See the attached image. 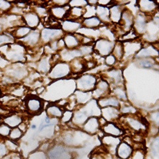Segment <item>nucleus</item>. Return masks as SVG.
<instances>
[{"label":"nucleus","instance_id":"nucleus-6","mask_svg":"<svg viewBox=\"0 0 159 159\" xmlns=\"http://www.w3.org/2000/svg\"><path fill=\"white\" fill-rule=\"evenodd\" d=\"M24 22L30 29L36 28L39 23V17L36 13L29 12L23 16Z\"/></svg>","mask_w":159,"mask_h":159},{"label":"nucleus","instance_id":"nucleus-20","mask_svg":"<svg viewBox=\"0 0 159 159\" xmlns=\"http://www.w3.org/2000/svg\"><path fill=\"white\" fill-rule=\"evenodd\" d=\"M23 135V132L18 127L12 128L11 132L9 135V139L11 141H17L21 138Z\"/></svg>","mask_w":159,"mask_h":159},{"label":"nucleus","instance_id":"nucleus-26","mask_svg":"<svg viewBox=\"0 0 159 159\" xmlns=\"http://www.w3.org/2000/svg\"><path fill=\"white\" fill-rule=\"evenodd\" d=\"M72 117V113L71 111H66L64 113H63V115L62 116V121L66 123L70 120Z\"/></svg>","mask_w":159,"mask_h":159},{"label":"nucleus","instance_id":"nucleus-27","mask_svg":"<svg viewBox=\"0 0 159 159\" xmlns=\"http://www.w3.org/2000/svg\"><path fill=\"white\" fill-rule=\"evenodd\" d=\"M140 64L144 68H150L153 66V64L148 60H143L141 61Z\"/></svg>","mask_w":159,"mask_h":159},{"label":"nucleus","instance_id":"nucleus-23","mask_svg":"<svg viewBox=\"0 0 159 159\" xmlns=\"http://www.w3.org/2000/svg\"><path fill=\"white\" fill-rule=\"evenodd\" d=\"M5 145L7 147V150H11V151H16L17 149V145L16 143H15L13 141H10V140H6L5 141Z\"/></svg>","mask_w":159,"mask_h":159},{"label":"nucleus","instance_id":"nucleus-5","mask_svg":"<svg viewBox=\"0 0 159 159\" xmlns=\"http://www.w3.org/2000/svg\"><path fill=\"white\" fill-rule=\"evenodd\" d=\"M41 33L38 30H33L30 32L26 37L23 39H19V41L23 43V44H26L27 46H34L39 42Z\"/></svg>","mask_w":159,"mask_h":159},{"label":"nucleus","instance_id":"nucleus-8","mask_svg":"<svg viewBox=\"0 0 159 159\" xmlns=\"http://www.w3.org/2000/svg\"><path fill=\"white\" fill-rule=\"evenodd\" d=\"M63 40L65 43V47L70 50L75 48L80 44L79 40L75 36L72 34H68L63 38Z\"/></svg>","mask_w":159,"mask_h":159},{"label":"nucleus","instance_id":"nucleus-28","mask_svg":"<svg viewBox=\"0 0 159 159\" xmlns=\"http://www.w3.org/2000/svg\"><path fill=\"white\" fill-rule=\"evenodd\" d=\"M84 4H87L86 2H82V1H72V2H70L68 3V5L70 6L74 7H78L80 6H84Z\"/></svg>","mask_w":159,"mask_h":159},{"label":"nucleus","instance_id":"nucleus-30","mask_svg":"<svg viewBox=\"0 0 159 159\" xmlns=\"http://www.w3.org/2000/svg\"><path fill=\"white\" fill-rule=\"evenodd\" d=\"M36 13L38 15V16H44V15L47 13V10H46V9H44V7H37Z\"/></svg>","mask_w":159,"mask_h":159},{"label":"nucleus","instance_id":"nucleus-22","mask_svg":"<svg viewBox=\"0 0 159 159\" xmlns=\"http://www.w3.org/2000/svg\"><path fill=\"white\" fill-rule=\"evenodd\" d=\"M123 47L121 44H117L116 47L113 49V54L118 59H120L123 56Z\"/></svg>","mask_w":159,"mask_h":159},{"label":"nucleus","instance_id":"nucleus-21","mask_svg":"<svg viewBox=\"0 0 159 159\" xmlns=\"http://www.w3.org/2000/svg\"><path fill=\"white\" fill-rule=\"evenodd\" d=\"M11 128L8 126L7 124L2 122L0 123V136L2 137H8Z\"/></svg>","mask_w":159,"mask_h":159},{"label":"nucleus","instance_id":"nucleus-34","mask_svg":"<svg viewBox=\"0 0 159 159\" xmlns=\"http://www.w3.org/2000/svg\"><path fill=\"white\" fill-rule=\"evenodd\" d=\"M0 74H1V71H0ZM0 75H1V74H0Z\"/></svg>","mask_w":159,"mask_h":159},{"label":"nucleus","instance_id":"nucleus-14","mask_svg":"<svg viewBox=\"0 0 159 159\" xmlns=\"http://www.w3.org/2000/svg\"><path fill=\"white\" fill-rule=\"evenodd\" d=\"M67 6V5H66ZM68 10L66 9V6L64 7H53L51 9V13L52 16L57 19H62L65 17L66 13Z\"/></svg>","mask_w":159,"mask_h":159},{"label":"nucleus","instance_id":"nucleus-33","mask_svg":"<svg viewBox=\"0 0 159 159\" xmlns=\"http://www.w3.org/2000/svg\"><path fill=\"white\" fill-rule=\"evenodd\" d=\"M2 96V91H1V89H0V96Z\"/></svg>","mask_w":159,"mask_h":159},{"label":"nucleus","instance_id":"nucleus-1","mask_svg":"<svg viewBox=\"0 0 159 159\" xmlns=\"http://www.w3.org/2000/svg\"><path fill=\"white\" fill-rule=\"evenodd\" d=\"M64 32L61 29H44L41 33V38L44 43H51L62 39Z\"/></svg>","mask_w":159,"mask_h":159},{"label":"nucleus","instance_id":"nucleus-2","mask_svg":"<svg viewBox=\"0 0 159 159\" xmlns=\"http://www.w3.org/2000/svg\"><path fill=\"white\" fill-rule=\"evenodd\" d=\"M26 107L29 113L33 115L38 114L41 113L43 109V102L37 97H30L26 100Z\"/></svg>","mask_w":159,"mask_h":159},{"label":"nucleus","instance_id":"nucleus-10","mask_svg":"<svg viewBox=\"0 0 159 159\" xmlns=\"http://www.w3.org/2000/svg\"><path fill=\"white\" fill-rule=\"evenodd\" d=\"M31 29L28 27H17L11 33V36L16 39H21L26 37L27 34L31 32Z\"/></svg>","mask_w":159,"mask_h":159},{"label":"nucleus","instance_id":"nucleus-31","mask_svg":"<svg viewBox=\"0 0 159 159\" xmlns=\"http://www.w3.org/2000/svg\"><path fill=\"white\" fill-rule=\"evenodd\" d=\"M31 129H33V130H34V129H37V125H35V124H33V125H31Z\"/></svg>","mask_w":159,"mask_h":159},{"label":"nucleus","instance_id":"nucleus-25","mask_svg":"<svg viewBox=\"0 0 159 159\" xmlns=\"http://www.w3.org/2000/svg\"><path fill=\"white\" fill-rule=\"evenodd\" d=\"M8 150L4 144L0 143V159H2L6 155H8Z\"/></svg>","mask_w":159,"mask_h":159},{"label":"nucleus","instance_id":"nucleus-3","mask_svg":"<svg viewBox=\"0 0 159 159\" xmlns=\"http://www.w3.org/2000/svg\"><path fill=\"white\" fill-rule=\"evenodd\" d=\"M70 72V66L66 63H59L51 69L50 76L52 78L57 79L68 75Z\"/></svg>","mask_w":159,"mask_h":159},{"label":"nucleus","instance_id":"nucleus-15","mask_svg":"<svg viewBox=\"0 0 159 159\" xmlns=\"http://www.w3.org/2000/svg\"><path fill=\"white\" fill-rule=\"evenodd\" d=\"M103 129L104 131L107 134H110V135L115 136H119L121 135V131L113 123H106Z\"/></svg>","mask_w":159,"mask_h":159},{"label":"nucleus","instance_id":"nucleus-24","mask_svg":"<svg viewBox=\"0 0 159 159\" xmlns=\"http://www.w3.org/2000/svg\"><path fill=\"white\" fill-rule=\"evenodd\" d=\"M11 3L6 1H1L0 0V9L2 11H7V10L11 9Z\"/></svg>","mask_w":159,"mask_h":159},{"label":"nucleus","instance_id":"nucleus-19","mask_svg":"<svg viewBox=\"0 0 159 159\" xmlns=\"http://www.w3.org/2000/svg\"><path fill=\"white\" fill-rule=\"evenodd\" d=\"M101 107H107V106H111L113 107H118L119 102L116 98H106V99H101L99 102Z\"/></svg>","mask_w":159,"mask_h":159},{"label":"nucleus","instance_id":"nucleus-12","mask_svg":"<svg viewBox=\"0 0 159 159\" xmlns=\"http://www.w3.org/2000/svg\"><path fill=\"white\" fill-rule=\"evenodd\" d=\"M3 122L12 129L19 126V124L22 123V119L17 116H9L4 118Z\"/></svg>","mask_w":159,"mask_h":159},{"label":"nucleus","instance_id":"nucleus-13","mask_svg":"<svg viewBox=\"0 0 159 159\" xmlns=\"http://www.w3.org/2000/svg\"><path fill=\"white\" fill-rule=\"evenodd\" d=\"M96 14L98 16V19H100L103 21H109V11L107 7L98 6L96 8Z\"/></svg>","mask_w":159,"mask_h":159},{"label":"nucleus","instance_id":"nucleus-9","mask_svg":"<svg viewBox=\"0 0 159 159\" xmlns=\"http://www.w3.org/2000/svg\"><path fill=\"white\" fill-rule=\"evenodd\" d=\"M81 25L79 23H77L76 21H64L62 23V31L68 32V33H72L74 31H76L77 30L80 28Z\"/></svg>","mask_w":159,"mask_h":159},{"label":"nucleus","instance_id":"nucleus-16","mask_svg":"<svg viewBox=\"0 0 159 159\" xmlns=\"http://www.w3.org/2000/svg\"><path fill=\"white\" fill-rule=\"evenodd\" d=\"M83 23H84V26L86 27L89 28V29H93V28L98 27V26L100 25L101 21L98 17H90V18L85 19Z\"/></svg>","mask_w":159,"mask_h":159},{"label":"nucleus","instance_id":"nucleus-32","mask_svg":"<svg viewBox=\"0 0 159 159\" xmlns=\"http://www.w3.org/2000/svg\"><path fill=\"white\" fill-rule=\"evenodd\" d=\"M11 159H21V158H20V157H19L17 156H14V157H11Z\"/></svg>","mask_w":159,"mask_h":159},{"label":"nucleus","instance_id":"nucleus-7","mask_svg":"<svg viewBox=\"0 0 159 159\" xmlns=\"http://www.w3.org/2000/svg\"><path fill=\"white\" fill-rule=\"evenodd\" d=\"M118 156L123 159H127V158L131 155L132 152V148L125 143H121L116 149Z\"/></svg>","mask_w":159,"mask_h":159},{"label":"nucleus","instance_id":"nucleus-4","mask_svg":"<svg viewBox=\"0 0 159 159\" xmlns=\"http://www.w3.org/2000/svg\"><path fill=\"white\" fill-rule=\"evenodd\" d=\"M113 44L105 39H100L96 43V49L98 53L102 56L108 55L112 51Z\"/></svg>","mask_w":159,"mask_h":159},{"label":"nucleus","instance_id":"nucleus-17","mask_svg":"<svg viewBox=\"0 0 159 159\" xmlns=\"http://www.w3.org/2000/svg\"><path fill=\"white\" fill-rule=\"evenodd\" d=\"M51 62L47 58H44L41 60L38 64V70L41 72L47 73L51 70Z\"/></svg>","mask_w":159,"mask_h":159},{"label":"nucleus","instance_id":"nucleus-29","mask_svg":"<svg viewBox=\"0 0 159 159\" xmlns=\"http://www.w3.org/2000/svg\"><path fill=\"white\" fill-rule=\"evenodd\" d=\"M106 62L108 65H112V64L116 62V58L113 55H109L106 58Z\"/></svg>","mask_w":159,"mask_h":159},{"label":"nucleus","instance_id":"nucleus-18","mask_svg":"<svg viewBox=\"0 0 159 159\" xmlns=\"http://www.w3.org/2000/svg\"><path fill=\"white\" fill-rule=\"evenodd\" d=\"M122 11H120L119 6H114L110 9V19L113 22H119L121 17Z\"/></svg>","mask_w":159,"mask_h":159},{"label":"nucleus","instance_id":"nucleus-11","mask_svg":"<svg viewBox=\"0 0 159 159\" xmlns=\"http://www.w3.org/2000/svg\"><path fill=\"white\" fill-rule=\"evenodd\" d=\"M47 113L48 116L47 117L49 118H61L63 115V112L61 110V109L58 106L54 105L49 106L47 107Z\"/></svg>","mask_w":159,"mask_h":159}]
</instances>
